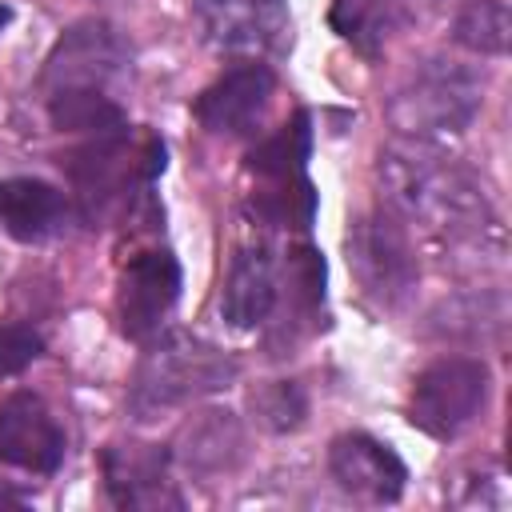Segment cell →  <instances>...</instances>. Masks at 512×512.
<instances>
[{
	"mask_svg": "<svg viewBox=\"0 0 512 512\" xmlns=\"http://www.w3.org/2000/svg\"><path fill=\"white\" fill-rule=\"evenodd\" d=\"M384 208L400 224H416L440 244H448L452 256H484L496 264L504 256V232L500 220L472 172L452 164L448 156L416 144H396L380 152L376 164Z\"/></svg>",
	"mask_w": 512,
	"mask_h": 512,
	"instance_id": "1",
	"label": "cell"
},
{
	"mask_svg": "<svg viewBox=\"0 0 512 512\" xmlns=\"http://www.w3.org/2000/svg\"><path fill=\"white\" fill-rule=\"evenodd\" d=\"M236 380V360L188 332L160 336L144 360L136 364L132 388H128V412L136 420H160L208 392H220Z\"/></svg>",
	"mask_w": 512,
	"mask_h": 512,
	"instance_id": "2",
	"label": "cell"
},
{
	"mask_svg": "<svg viewBox=\"0 0 512 512\" xmlns=\"http://www.w3.org/2000/svg\"><path fill=\"white\" fill-rule=\"evenodd\" d=\"M160 168H164V144L156 136H128V124L96 136L92 144H84L68 156L76 212L84 220L108 216L112 208H120L136 192H144Z\"/></svg>",
	"mask_w": 512,
	"mask_h": 512,
	"instance_id": "3",
	"label": "cell"
},
{
	"mask_svg": "<svg viewBox=\"0 0 512 512\" xmlns=\"http://www.w3.org/2000/svg\"><path fill=\"white\" fill-rule=\"evenodd\" d=\"M484 104V84L456 60H424L388 100V120L408 140L464 132Z\"/></svg>",
	"mask_w": 512,
	"mask_h": 512,
	"instance_id": "4",
	"label": "cell"
},
{
	"mask_svg": "<svg viewBox=\"0 0 512 512\" xmlns=\"http://www.w3.org/2000/svg\"><path fill=\"white\" fill-rule=\"evenodd\" d=\"M344 248H348V268L356 272L364 296L376 308H400L412 296L420 280V260L404 224L388 208L356 216Z\"/></svg>",
	"mask_w": 512,
	"mask_h": 512,
	"instance_id": "5",
	"label": "cell"
},
{
	"mask_svg": "<svg viewBox=\"0 0 512 512\" xmlns=\"http://www.w3.org/2000/svg\"><path fill=\"white\" fill-rule=\"evenodd\" d=\"M492 372L476 356H444L428 364L408 400V420L432 440H456L488 404Z\"/></svg>",
	"mask_w": 512,
	"mask_h": 512,
	"instance_id": "6",
	"label": "cell"
},
{
	"mask_svg": "<svg viewBox=\"0 0 512 512\" xmlns=\"http://www.w3.org/2000/svg\"><path fill=\"white\" fill-rule=\"evenodd\" d=\"M128 60L132 52L108 20H80L48 52L40 84L48 92L56 88H104L108 92V84L128 72Z\"/></svg>",
	"mask_w": 512,
	"mask_h": 512,
	"instance_id": "7",
	"label": "cell"
},
{
	"mask_svg": "<svg viewBox=\"0 0 512 512\" xmlns=\"http://www.w3.org/2000/svg\"><path fill=\"white\" fill-rule=\"evenodd\" d=\"M196 28L216 52L260 56L288 40L292 16L284 0H192Z\"/></svg>",
	"mask_w": 512,
	"mask_h": 512,
	"instance_id": "8",
	"label": "cell"
},
{
	"mask_svg": "<svg viewBox=\"0 0 512 512\" xmlns=\"http://www.w3.org/2000/svg\"><path fill=\"white\" fill-rule=\"evenodd\" d=\"M180 300V264L168 248L136 252L120 272L116 316L128 340H152Z\"/></svg>",
	"mask_w": 512,
	"mask_h": 512,
	"instance_id": "9",
	"label": "cell"
},
{
	"mask_svg": "<svg viewBox=\"0 0 512 512\" xmlns=\"http://www.w3.org/2000/svg\"><path fill=\"white\" fill-rule=\"evenodd\" d=\"M0 464L36 476L64 464V428L36 392H12L0 404Z\"/></svg>",
	"mask_w": 512,
	"mask_h": 512,
	"instance_id": "10",
	"label": "cell"
},
{
	"mask_svg": "<svg viewBox=\"0 0 512 512\" xmlns=\"http://www.w3.org/2000/svg\"><path fill=\"white\" fill-rule=\"evenodd\" d=\"M328 472L348 496L368 500V504H396L408 484L404 460L368 432L336 436L328 448Z\"/></svg>",
	"mask_w": 512,
	"mask_h": 512,
	"instance_id": "11",
	"label": "cell"
},
{
	"mask_svg": "<svg viewBox=\"0 0 512 512\" xmlns=\"http://www.w3.org/2000/svg\"><path fill=\"white\" fill-rule=\"evenodd\" d=\"M272 88H276V76H272L264 64L248 60V64L228 68L220 80H212V84L196 96L192 112H196V120H200L208 132H216V136H236V132H248V128L264 116V108H268V100H272Z\"/></svg>",
	"mask_w": 512,
	"mask_h": 512,
	"instance_id": "12",
	"label": "cell"
},
{
	"mask_svg": "<svg viewBox=\"0 0 512 512\" xmlns=\"http://www.w3.org/2000/svg\"><path fill=\"white\" fill-rule=\"evenodd\" d=\"M168 464L172 456L160 444H112L104 452L108 496L120 508H180Z\"/></svg>",
	"mask_w": 512,
	"mask_h": 512,
	"instance_id": "13",
	"label": "cell"
},
{
	"mask_svg": "<svg viewBox=\"0 0 512 512\" xmlns=\"http://www.w3.org/2000/svg\"><path fill=\"white\" fill-rule=\"evenodd\" d=\"M68 220H72V200L56 184L36 180V176L0 180V224L8 236L36 244V240L64 232Z\"/></svg>",
	"mask_w": 512,
	"mask_h": 512,
	"instance_id": "14",
	"label": "cell"
},
{
	"mask_svg": "<svg viewBox=\"0 0 512 512\" xmlns=\"http://www.w3.org/2000/svg\"><path fill=\"white\" fill-rule=\"evenodd\" d=\"M276 296H280V276H276L272 252L264 244L240 248L232 268H228V280H224L220 316L232 328H256L276 308Z\"/></svg>",
	"mask_w": 512,
	"mask_h": 512,
	"instance_id": "15",
	"label": "cell"
},
{
	"mask_svg": "<svg viewBox=\"0 0 512 512\" xmlns=\"http://www.w3.org/2000/svg\"><path fill=\"white\" fill-rule=\"evenodd\" d=\"M240 456H244V428H240L236 412H228V408H208V412L192 416L180 432L176 460L192 476L232 472L240 464Z\"/></svg>",
	"mask_w": 512,
	"mask_h": 512,
	"instance_id": "16",
	"label": "cell"
},
{
	"mask_svg": "<svg viewBox=\"0 0 512 512\" xmlns=\"http://www.w3.org/2000/svg\"><path fill=\"white\" fill-rule=\"evenodd\" d=\"M48 120L60 132H116L124 128V108L104 88H56L48 92Z\"/></svg>",
	"mask_w": 512,
	"mask_h": 512,
	"instance_id": "17",
	"label": "cell"
},
{
	"mask_svg": "<svg viewBox=\"0 0 512 512\" xmlns=\"http://www.w3.org/2000/svg\"><path fill=\"white\" fill-rule=\"evenodd\" d=\"M312 152V116L296 112L288 124H280L272 136H264L260 144L248 148V172L264 176V180H284V176H300L304 160Z\"/></svg>",
	"mask_w": 512,
	"mask_h": 512,
	"instance_id": "18",
	"label": "cell"
},
{
	"mask_svg": "<svg viewBox=\"0 0 512 512\" xmlns=\"http://www.w3.org/2000/svg\"><path fill=\"white\" fill-rule=\"evenodd\" d=\"M452 40L476 56H504L512 44V12L504 0H468L452 20Z\"/></svg>",
	"mask_w": 512,
	"mask_h": 512,
	"instance_id": "19",
	"label": "cell"
},
{
	"mask_svg": "<svg viewBox=\"0 0 512 512\" xmlns=\"http://www.w3.org/2000/svg\"><path fill=\"white\" fill-rule=\"evenodd\" d=\"M252 212L276 228H308L316 220V188L300 176H284L252 196Z\"/></svg>",
	"mask_w": 512,
	"mask_h": 512,
	"instance_id": "20",
	"label": "cell"
},
{
	"mask_svg": "<svg viewBox=\"0 0 512 512\" xmlns=\"http://www.w3.org/2000/svg\"><path fill=\"white\" fill-rule=\"evenodd\" d=\"M324 280H328V268L312 244H296L284 252V284L280 288L288 296L292 316H316L324 308Z\"/></svg>",
	"mask_w": 512,
	"mask_h": 512,
	"instance_id": "21",
	"label": "cell"
},
{
	"mask_svg": "<svg viewBox=\"0 0 512 512\" xmlns=\"http://www.w3.org/2000/svg\"><path fill=\"white\" fill-rule=\"evenodd\" d=\"M396 0H332V28L360 52H376L392 28Z\"/></svg>",
	"mask_w": 512,
	"mask_h": 512,
	"instance_id": "22",
	"label": "cell"
},
{
	"mask_svg": "<svg viewBox=\"0 0 512 512\" xmlns=\"http://www.w3.org/2000/svg\"><path fill=\"white\" fill-rule=\"evenodd\" d=\"M248 404H252V420L268 432H292V428H300V420L308 412V400H304L300 384H292V380L260 384Z\"/></svg>",
	"mask_w": 512,
	"mask_h": 512,
	"instance_id": "23",
	"label": "cell"
},
{
	"mask_svg": "<svg viewBox=\"0 0 512 512\" xmlns=\"http://www.w3.org/2000/svg\"><path fill=\"white\" fill-rule=\"evenodd\" d=\"M40 352H44V336L32 324H24V320L0 324V376L24 372L32 360H40Z\"/></svg>",
	"mask_w": 512,
	"mask_h": 512,
	"instance_id": "24",
	"label": "cell"
},
{
	"mask_svg": "<svg viewBox=\"0 0 512 512\" xmlns=\"http://www.w3.org/2000/svg\"><path fill=\"white\" fill-rule=\"evenodd\" d=\"M4 504H24V492H16V488L0 484V508H4Z\"/></svg>",
	"mask_w": 512,
	"mask_h": 512,
	"instance_id": "25",
	"label": "cell"
},
{
	"mask_svg": "<svg viewBox=\"0 0 512 512\" xmlns=\"http://www.w3.org/2000/svg\"><path fill=\"white\" fill-rule=\"evenodd\" d=\"M4 24H8V8L0 4V28H4Z\"/></svg>",
	"mask_w": 512,
	"mask_h": 512,
	"instance_id": "26",
	"label": "cell"
}]
</instances>
